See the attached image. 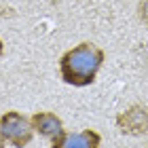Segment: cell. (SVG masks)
I'll list each match as a JSON object with an SVG mask.
<instances>
[{
  "mask_svg": "<svg viewBox=\"0 0 148 148\" xmlns=\"http://www.w3.org/2000/svg\"><path fill=\"white\" fill-rule=\"evenodd\" d=\"M32 127H34V131L40 133L42 138H57L59 133L64 131V123L62 119L57 116L55 112H49V110H40V112H34L32 114Z\"/></svg>",
  "mask_w": 148,
  "mask_h": 148,
  "instance_id": "5",
  "label": "cell"
},
{
  "mask_svg": "<svg viewBox=\"0 0 148 148\" xmlns=\"http://www.w3.org/2000/svg\"><path fill=\"white\" fill-rule=\"evenodd\" d=\"M2 53H4V42L0 40V57H2Z\"/></svg>",
  "mask_w": 148,
  "mask_h": 148,
  "instance_id": "8",
  "label": "cell"
},
{
  "mask_svg": "<svg viewBox=\"0 0 148 148\" xmlns=\"http://www.w3.org/2000/svg\"><path fill=\"white\" fill-rule=\"evenodd\" d=\"M4 144H6V140H4V136H2V129H0V148H4Z\"/></svg>",
  "mask_w": 148,
  "mask_h": 148,
  "instance_id": "7",
  "label": "cell"
},
{
  "mask_svg": "<svg viewBox=\"0 0 148 148\" xmlns=\"http://www.w3.org/2000/svg\"><path fill=\"white\" fill-rule=\"evenodd\" d=\"M138 17H140V21L148 28V0H140V4H138Z\"/></svg>",
  "mask_w": 148,
  "mask_h": 148,
  "instance_id": "6",
  "label": "cell"
},
{
  "mask_svg": "<svg viewBox=\"0 0 148 148\" xmlns=\"http://www.w3.org/2000/svg\"><path fill=\"white\" fill-rule=\"evenodd\" d=\"M102 136L95 129H83L78 133H66L62 131L57 138H53L51 148H99Z\"/></svg>",
  "mask_w": 148,
  "mask_h": 148,
  "instance_id": "4",
  "label": "cell"
},
{
  "mask_svg": "<svg viewBox=\"0 0 148 148\" xmlns=\"http://www.w3.org/2000/svg\"><path fill=\"white\" fill-rule=\"evenodd\" d=\"M114 123H116L119 131L125 136H133V138L148 136V108L142 104H133L127 110L119 112Z\"/></svg>",
  "mask_w": 148,
  "mask_h": 148,
  "instance_id": "3",
  "label": "cell"
},
{
  "mask_svg": "<svg viewBox=\"0 0 148 148\" xmlns=\"http://www.w3.org/2000/svg\"><path fill=\"white\" fill-rule=\"evenodd\" d=\"M0 129H2L4 140L15 148L28 146L36 133L34 127H32V121L17 110H9L0 116Z\"/></svg>",
  "mask_w": 148,
  "mask_h": 148,
  "instance_id": "2",
  "label": "cell"
},
{
  "mask_svg": "<svg viewBox=\"0 0 148 148\" xmlns=\"http://www.w3.org/2000/svg\"><path fill=\"white\" fill-rule=\"evenodd\" d=\"M106 53L93 42H80L59 57L62 80L72 87H87L95 80Z\"/></svg>",
  "mask_w": 148,
  "mask_h": 148,
  "instance_id": "1",
  "label": "cell"
}]
</instances>
